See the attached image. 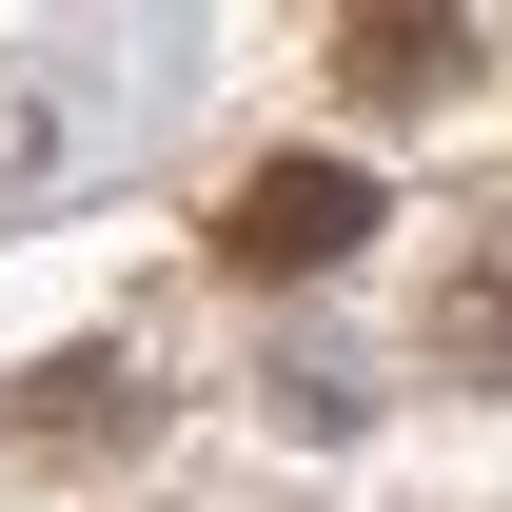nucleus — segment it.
<instances>
[{
    "mask_svg": "<svg viewBox=\"0 0 512 512\" xmlns=\"http://www.w3.org/2000/svg\"><path fill=\"white\" fill-rule=\"evenodd\" d=\"M355 237H375V178H355V158H256L237 217H217V256H237V276H335Z\"/></svg>",
    "mask_w": 512,
    "mask_h": 512,
    "instance_id": "f257e3e1",
    "label": "nucleus"
},
{
    "mask_svg": "<svg viewBox=\"0 0 512 512\" xmlns=\"http://www.w3.org/2000/svg\"><path fill=\"white\" fill-rule=\"evenodd\" d=\"M335 79H355V99H434V79H473V20H414V0H355V20H335Z\"/></svg>",
    "mask_w": 512,
    "mask_h": 512,
    "instance_id": "f03ea898",
    "label": "nucleus"
},
{
    "mask_svg": "<svg viewBox=\"0 0 512 512\" xmlns=\"http://www.w3.org/2000/svg\"><path fill=\"white\" fill-rule=\"evenodd\" d=\"M119 414H138V375H119V355H60L20 434H40V453H99V434H119Z\"/></svg>",
    "mask_w": 512,
    "mask_h": 512,
    "instance_id": "20e7f679",
    "label": "nucleus"
},
{
    "mask_svg": "<svg viewBox=\"0 0 512 512\" xmlns=\"http://www.w3.org/2000/svg\"><path fill=\"white\" fill-rule=\"evenodd\" d=\"M434 375H512V217H473L434 276Z\"/></svg>",
    "mask_w": 512,
    "mask_h": 512,
    "instance_id": "7ed1b4c3",
    "label": "nucleus"
}]
</instances>
